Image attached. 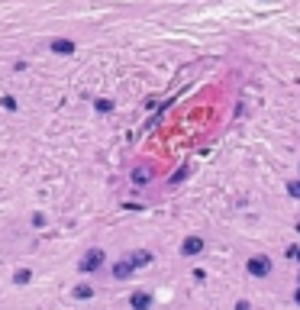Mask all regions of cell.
<instances>
[{"mask_svg": "<svg viewBox=\"0 0 300 310\" xmlns=\"http://www.w3.org/2000/svg\"><path fill=\"white\" fill-rule=\"evenodd\" d=\"M271 268H275V262H271L268 255H252V259L245 262V271H249L252 278H265V274H271Z\"/></svg>", "mask_w": 300, "mask_h": 310, "instance_id": "obj_1", "label": "cell"}, {"mask_svg": "<svg viewBox=\"0 0 300 310\" xmlns=\"http://www.w3.org/2000/svg\"><path fill=\"white\" fill-rule=\"evenodd\" d=\"M100 265H103V252H100V249H91V252L81 259V271H97Z\"/></svg>", "mask_w": 300, "mask_h": 310, "instance_id": "obj_2", "label": "cell"}, {"mask_svg": "<svg viewBox=\"0 0 300 310\" xmlns=\"http://www.w3.org/2000/svg\"><path fill=\"white\" fill-rule=\"evenodd\" d=\"M181 252L188 255V259H191V255H200V252H204V239H200V236H188V239H184V246H181Z\"/></svg>", "mask_w": 300, "mask_h": 310, "instance_id": "obj_3", "label": "cell"}, {"mask_svg": "<svg viewBox=\"0 0 300 310\" xmlns=\"http://www.w3.org/2000/svg\"><path fill=\"white\" fill-rule=\"evenodd\" d=\"M52 52H55V55H71L74 42L71 39H52Z\"/></svg>", "mask_w": 300, "mask_h": 310, "instance_id": "obj_4", "label": "cell"}, {"mask_svg": "<svg viewBox=\"0 0 300 310\" xmlns=\"http://www.w3.org/2000/svg\"><path fill=\"white\" fill-rule=\"evenodd\" d=\"M129 304H132V310H148V307H152V297H148L145 291H136Z\"/></svg>", "mask_w": 300, "mask_h": 310, "instance_id": "obj_5", "label": "cell"}, {"mask_svg": "<svg viewBox=\"0 0 300 310\" xmlns=\"http://www.w3.org/2000/svg\"><path fill=\"white\" fill-rule=\"evenodd\" d=\"M132 271H136V268L129 265V259H126V262H117V265H113V278H117V281H126Z\"/></svg>", "mask_w": 300, "mask_h": 310, "instance_id": "obj_6", "label": "cell"}, {"mask_svg": "<svg viewBox=\"0 0 300 310\" xmlns=\"http://www.w3.org/2000/svg\"><path fill=\"white\" fill-rule=\"evenodd\" d=\"M148 262H152V252H145V249H139V252L129 255V265H132V268H142V265H148Z\"/></svg>", "mask_w": 300, "mask_h": 310, "instance_id": "obj_7", "label": "cell"}, {"mask_svg": "<svg viewBox=\"0 0 300 310\" xmlns=\"http://www.w3.org/2000/svg\"><path fill=\"white\" fill-rule=\"evenodd\" d=\"M29 278H32V271H29V268H16L13 285H29Z\"/></svg>", "mask_w": 300, "mask_h": 310, "instance_id": "obj_8", "label": "cell"}, {"mask_svg": "<svg viewBox=\"0 0 300 310\" xmlns=\"http://www.w3.org/2000/svg\"><path fill=\"white\" fill-rule=\"evenodd\" d=\"M94 107L100 110V113H110V110H113V100H107V97H97V100H94Z\"/></svg>", "mask_w": 300, "mask_h": 310, "instance_id": "obj_9", "label": "cell"}, {"mask_svg": "<svg viewBox=\"0 0 300 310\" xmlns=\"http://www.w3.org/2000/svg\"><path fill=\"white\" fill-rule=\"evenodd\" d=\"M91 294H94V288H87V285H78L74 288V297H81V300H87Z\"/></svg>", "mask_w": 300, "mask_h": 310, "instance_id": "obj_10", "label": "cell"}, {"mask_svg": "<svg viewBox=\"0 0 300 310\" xmlns=\"http://www.w3.org/2000/svg\"><path fill=\"white\" fill-rule=\"evenodd\" d=\"M184 178H188V165H181V168H178V171H174V175H171V184H178V181H184Z\"/></svg>", "mask_w": 300, "mask_h": 310, "instance_id": "obj_11", "label": "cell"}, {"mask_svg": "<svg viewBox=\"0 0 300 310\" xmlns=\"http://www.w3.org/2000/svg\"><path fill=\"white\" fill-rule=\"evenodd\" d=\"M287 194L290 197H300V181H287Z\"/></svg>", "mask_w": 300, "mask_h": 310, "instance_id": "obj_12", "label": "cell"}, {"mask_svg": "<svg viewBox=\"0 0 300 310\" xmlns=\"http://www.w3.org/2000/svg\"><path fill=\"white\" fill-rule=\"evenodd\" d=\"M148 181V171H142V168H139V171H136V184H145Z\"/></svg>", "mask_w": 300, "mask_h": 310, "instance_id": "obj_13", "label": "cell"}, {"mask_svg": "<svg viewBox=\"0 0 300 310\" xmlns=\"http://www.w3.org/2000/svg\"><path fill=\"white\" fill-rule=\"evenodd\" d=\"M236 310H252V307H249V300H239V304H236Z\"/></svg>", "mask_w": 300, "mask_h": 310, "instance_id": "obj_14", "label": "cell"}, {"mask_svg": "<svg viewBox=\"0 0 300 310\" xmlns=\"http://www.w3.org/2000/svg\"><path fill=\"white\" fill-rule=\"evenodd\" d=\"M294 300H297V304H300V288H297V291H294Z\"/></svg>", "mask_w": 300, "mask_h": 310, "instance_id": "obj_15", "label": "cell"}, {"mask_svg": "<svg viewBox=\"0 0 300 310\" xmlns=\"http://www.w3.org/2000/svg\"><path fill=\"white\" fill-rule=\"evenodd\" d=\"M297 233H300V220H297Z\"/></svg>", "mask_w": 300, "mask_h": 310, "instance_id": "obj_16", "label": "cell"}, {"mask_svg": "<svg viewBox=\"0 0 300 310\" xmlns=\"http://www.w3.org/2000/svg\"><path fill=\"white\" fill-rule=\"evenodd\" d=\"M294 255H297V262H300V252H294Z\"/></svg>", "mask_w": 300, "mask_h": 310, "instance_id": "obj_17", "label": "cell"}]
</instances>
